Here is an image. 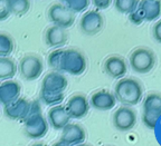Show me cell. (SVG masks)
Wrapping results in <instances>:
<instances>
[{"label":"cell","mask_w":161,"mask_h":146,"mask_svg":"<svg viewBox=\"0 0 161 146\" xmlns=\"http://www.w3.org/2000/svg\"><path fill=\"white\" fill-rule=\"evenodd\" d=\"M114 96L123 106L138 105L143 98V86L136 78L124 77L116 83Z\"/></svg>","instance_id":"6da1fadb"},{"label":"cell","mask_w":161,"mask_h":146,"mask_svg":"<svg viewBox=\"0 0 161 146\" xmlns=\"http://www.w3.org/2000/svg\"><path fill=\"white\" fill-rule=\"evenodd\" d=\"M157 57L153 50L146 47L136 48L129 57V64L132 70L138 74H148L154 68Z\"/></svg>","instance_id":"7a4b0ae2"},{"label":"cell","mask_w":161,"mask_h":146,"mask_svg":"<svg viewBox=\"0 0 161 146\" xmlns=\"http://www.w3.org/2000/svg\"><path fill=\"white\" fill-rule=\"evenodd\" d=\"M87 61L83 53L75 48L64 49L62 73H67L72 76H80L86 70Z\"/></svg>","instance_id":"3957f363"},{"label":"cell","mask_w":161,"mask_h":146,"mask_svg":"<svg viewBox=\"0 0 161 146\" xmlns=\"http://www.w3.org/2000/svg\"><path fill=\"white\" fill-rule=\"evenodd\" d=\"M23 123L24 134L27 136L28 138L40 139L45 137L46 134L48 133L49 124H48L47 119L44 117L43 113L28 116L27 119L24 121Z\"/></svg>","instance_id":"277c9868"},{"label":"cell","mask_w":161,"mask_h":146,"mask_svg":"<svg viewBox=\"0 0 161 146\" xmlns=\"http://www.w3.org/2000/svg\"><path fill=\"white\" fill-rule=\"evenodd\" d=\"M19 73L25 81H31L39 78L44 71L43 59L39 56L27 55L24 56L19 61Z\"/></svg>","instance_id":"5b68a950"},{"label":"cell","mask_w":161,"mask_h":146,"mask_svg":"<svg viewBox=\"0 0 161 146\" xmlns=\"http://www.w3.org/2000/svg\"><path fill=\"white\" fill-rule=\"evenodd\" d=\"M48 18L54 23V26L67 29L74 25L76 16L62 3L50 6L48 9Z\"/></svg>","instance_id":"8992f818"},{"label":"cell","mask_w":161,"mask_h":146,"mask_svg":"<svg viewBox=\"0 0 161 146\" xmlns=\"http://www.w3.org/2000/svg\"><path fill=\"white\" fill-rule=\"evenodd\" d=\"M114 128L119 132H129L136 125V113L129 106H121L112 116Z\"/></svg>","instance_id":"52a82bcc"},{"label":"cell","mask_w":161,"mask_h":146,"mask_svg":"<svg viewBox=\"0 0 161 146\" xmlns=\"http://www.w3.org/2000/svg\"><path fill=\"white\" fill-rule=\"evenodd\" d=\"M104 26V18L97 10H88L83 13L80 20V31L87 36L98 34Z\"/></svg>","instance_id":"ba28073f"},{"label":"cell","mask_w":161,"mask_h":146,"mask_svg":"<svg viewBox=\"0 0 161 146\" xmlns=\"http://www.w3.org/2000/svg\"><path fill=\"white\" fill-rule=\"evenodd\" d=\"M90 101L83 94H75L67 101L65 108L72 119H80L87 115L90 111Z\"/></svg>","instance_id":"9c48e42d"},{"label":"cell","mask_w":161,"mask_h":146,"mask_svg":"<svg viewBox=\"0 0 161 146\" xmlns=\"http://www.w3.org/2000/svg\"><path fill=\"white\" fill-rule=\"evenodd\" d=\"M30 106H31V102L24 97H20L17 101L3 106V113L6 117H8L9 119L24 122L29 115Z\"/></svg>","instance_id":"30bf717a"},{"label":"cell","mask_w":161,"mask_h":146,"mask_svg":"<svg viewBox=\"0 0 161 146\" xmlns=\"http://www.w3.org/2000/svg\"><path fill=\"white\" fill-rule=\"evenodd\" d=\"M103 69L108 76L114 79H122L128 73V63L123 57L112 55L103 63Z\"/></svg>","instance_id":"8fae6325"},{"label":"cell","mask_w":161,"mask_h":146,"mask_svg":"<svg viewBox=\"0 0 161 146\" xmlns=\"http://www.w3.org/2000/svg\"><path fill=\"white\" fill-rule=\"evenodd\" d=\"M86 139V132L80 124L69 123L62 132L59 141L67 146H78L84 144Z\"/></svg>","instance_id":"7c38bea8"},{"label":"cell","mask_w":161,"mask_h":146,"mask_svg":"<svg viewBox=\"0 0 161 146\" xmlns=\"http://www.w3.org/2000/svg\"><path fill=\"white\" fill-rule=\"evenodd\" d=\"M67 78L63 74L58 71H50L44 77L40 91H50V93H64L67 88Z\"/></svg>","instance_id":"4fadbf2b"},{"label":"cell","mask_w":161,"mask_h":146,"mask_svg":"<svg viewBox=\"0 0 161 146\" xmlns=\"http://www.w3.org/2000/svg\"><path fill=\"white\" fill-rule=\"evenodd\" d=\"M90 105L96 111H110L114 108V106L116 105V98L114 94H112L111 91L106 89H101L91 95Z\"/></svg>","instance_id":"5bb4252c"},{"label":"cell","mask_w":161,"mask_h":146,"mask_svg":"<svg viewBox=\"0 0 161 146\" xmlns=\"http://www.w3.org/2000/svg\"><path fill=\"white\" fill-rule=\"evenodd\" d=\"M70 116L66 111L65 106L57 105L54 106L48 111L47 122L56 131H63L66 126L70 123Z\"/></svg>","instance_id":"9a60e30c"},{"label":"cell","mask_w":161,"mask_h":146,"mask_svg":"<svg viewBox=\"0 0 161 146\" xmlns=\"http://www.w3.org/2000/svg\"><path fill=\"white\" fill-rule=\"evenodd\" d=\"M21 86L16 81H6L0 83V105H8L20 98Z\"/></svg>","instance_id":"2e32d148"},{"label":"cell","mask_w":161,"mask_h":146,"mask_svg":"<svg viewBox=\"0 0 161 146\" xmlns=\"http://www.w3.org/2000/svg\"><path fill=\"white\" fill-rule=\"evenodd\" d=\"M67 33L57 26H50L45 33V43L48 47H60L67 43Z\"/></svg>","instance_id":"e0dca14e"},{"label":"cell","mask_w":161,"mask_h":146,"mask_svg":"<svg viewBox=\"0 0 161 146\" xmlns=\"http://www.w3.org/2000/svg\"><path fill=\"white\" fill-rule=\"evenodd\" d=\"M139 6L143 10L146 21H154L161 16V1L157 0H143Z\"/></svg>","instance_id":"ac0fdd59"},{"label":"cell","mask_w":161,"mask_h":146,"mask_svg":"<svg viewBox=\"0 0 161 146\" xmlns=\"http://www.w3.org/2000/svg\"><path fill=\"white\" fill-rule=\"evenodd\" d=\"M17 74V65L9 57H0V81H11Z\"/></svg>","instance_id":"d6986e66"},{"label":"cell","mask_w":161,"mask_h":146,"mask_svg":"<svg viewBox=\"0 0 161 146\" xmlns=\"http://www.w3.org/2000/svg\"><path fill=\"white\" fill-rule=\"evenodd\" d=\"M143 112H151L161 115V94L150 93L143 98L142 103Z\"/></svg>","instance_id":"ffe728a7"},{"label":"cell","mask_w":161,"mask_h":146,"mask_svg":"<svg viewBox=\"0 0 161 146\" xmlns=\"http://www.w3.org/2000/svg\"><path fill=\"white\" fill-rule=\"evenodd\" d=\"M8 7L11 15L23 16L30 9V1L28 0H8Z\"/></svg>","instance_id":"44dd1931"},{"label":"cell","mask_w":161,"mask_h":146,"mask_svg":"<svg viewBox=\"0 0 161 146\" xmlns=\"http://www.w3.org/2000/svg\"><path fill=\"white\" fill-rule=\"evenodd\" d=\"M15 49V41L9 35L0 33V57H9Z\"/></svg>","instance_id":"7402d4cb"},{"label":"cell","mask_w":161,"mask_h":146,"mask_svg":"<svg viewBox=\"0 0 161 146\" xmlns=\"http://www.w3.org/2000/svg\"><path fill=\"white\" fill-rule=\"evenodd\" d=\"M140 1L138 0H115L113 1V5L115 9L121 13H125V15H131L133 11L136 10L139 7Z\"/></svg>","instance_id":"603a6c76"},{"label":"cell","mask_w":161,"mask_h":146,"mask_svg":"<svg viewBox=\"0 0 161 146\" xmlns=\"http://www.w3.org/2000/svg\"><path fill=\"white\" fill-rule=\"evenodd\" d=\"M39 98H40V103L54 107V106L60 105V103L63 102L64 93H50V91H40Z\"/></svg>","instance_id":"cb8c5ba5"},{"label":"cell","mask_w":161,"mask_h":146,"mask_svg":"<svg viewBox=\"0 0 161 146\" xmlns=\"http://www.w3.org/2000/svg\"><path fill=\"white\" fill-rule=\"evenodd\" d=\"M63 53L64 49H56V50L52 51L48 55L47 63L53 71H58L62 73V67H63Z\"/></svg>","instance_id":"d4e9b609"},{"label":"cell","mask_w":161,"mask_h":146,"mask_svg":"<svg viewBox=\"0 0 161 146\" xmlns=\"http://www.w3.org/2000/svg\"><path fill=\"white\" fill-rule=\"evenodd\" d=\"M63 3L74 15L84 13L90 6V1H87V0H66Z\"/></svg>","instance_id":"484cf974"},{"label":"cell","mask_w":161,"mask_h":146,"mask_svg":"<svg viewBox=\"0 0 161 146\" xmlns=\"http://www.w3.org/2000/svg\"><path fill=\"white\" fill-rule=\"evenodd\" d=\"M159 114L156 113H151V112H143L142 114V123L148 127L149 129H154L156 128L157 122L160 118Z\"/></svg>","instance_id":"4316f807"},{"label":"cell","mask_w":161,"mask_h":146,"mask_svg":"<svg viewBox=\"0 0 161 146\" xmlns=\"http://www.w3.org/2000/svg\"><path fill=\"white\" fill-rule=\"evenodd\" d=\"M129 20H130L131 23H133V25H136V26L141 25L143 21H146V17H144L143 10L141 9L140 6L136 8V11H133L131 15H129Z\"/></svg>","instance_id":"83f0119b"},{"label":"cell","mask_w":161,"mask_h":146,"mask_svg":"<svg viewBox=\"0 0 161 146\" xmlns=\"http://www.w3.org/2000/svg\"><path fill=\"white\" fill-rule=\"evenodd\" d=\"M11 15L8 7V0H0V21H3Z\"/></svg>","instance_id":"f1b7e54d"},{"label":"cell","mask_w":161,"mask_h":146,"mask_svg":"<svg viewBox=\"0 0 161 146\" xmlns=\"http://www.w3.org/2000/svg\"><path fill=\"white\" fill-rule=\"evenodd\" d=\"M152 36L157 43L161 44V19L157 21L152 27Z\"/></svg>","instance_id":"f546056e"},{"label":"cell","mask_w":161,"mask_h":146,"mask_svg":"<svg viewBox=\"0 0 161 146\" xmlns=\"http://www.w3.org/2000/svg\"><path fill=\"white\" fill-rule=\"evenodd\" d=\"M92 3L96 8V10L100 11V10H104V9H108L111 6V3H112V1L111 0H94V1H92Z\"/></svg>","instance_id":"4dcf8cb0"},{"label":"cell","mask_w":161,"mask_h":146,"mask_svg":"<svg viewBox=\"0 0 161 146\" xmlns=\"http://www.w3.org/2000/svg\"><path fill=\"white\" fill-rule=\"evenodd\" d=\"M31 146H48V145L45 143H43V142H37V143H34Z\"/></svg>","instance_id":"1f68e13d"},{"label":"cell","mask_w":161,"mask_h":146,"mask_svg":"<svg viewBox=\"0 0 161 146\" xmlns=\"http://www.w3.org/2000/svg\"><path fill=\"white\" fill-rule=\"evenodd\" d=\"M52 146H67V145H65L64 143H62L60 141H58V142H56V143H54Z\"/></svg>","instance_id":"d6a6232c"},{"label":"cell","mask_w":161,"mask_h":146,"mask_svg":"<svg viewBox=\"0 0 161 146\" xmlns=\"http://www.w3.org/2000/svg\"><path fill=\"white\" fill-rule=\"evenodd\" d=\"M78 146H91V145H88V144H80V145H78Z\"/></svg>","instance_id":"836d02e7"}]
</instances>
